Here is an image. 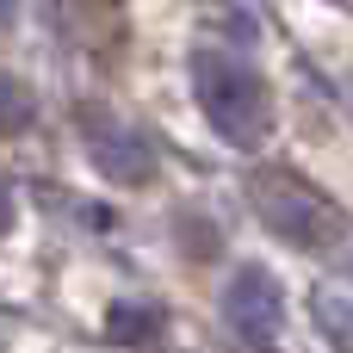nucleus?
Instances as JSON below:
<instances>
[{
	"mask_svg": "<svg viewBox=\"0 0 353 353\" xmlns=\"http://www.w3.org/2000/svg\"><path fill=\"white\" fill-rule=\"evenodd\" d=\"M192 93H199V112L211 118V130L230 149H261L273 137V93H267V81L248 56L192 50Z\"/></svg>",
	"mask_w": 353,
	"mask_h": 353,
	"instance_id": "obj_1",
	"label": "nucleus"
},
{
	"mask_svg": "<svg viewBox=\"0 0 353 353\" xmlns=\"http://www.w3.org/2000/svg\"><path fill=\"white\" fill-rule=\"evenodd\" d=\"M248 205H254V217H261L279 242H292V248L323 254V248L347 242V211H341L329 192H316L310 180H298L292 168H261V174H248Z\"/></svg>",
	"mask_w": 353,
	"mask_h": 353,
	"instance_id": "obj_2",
	"label": "nucleus"
},
{
	"mask_svg": "<svg viewBox=\"0 0 353 353\" xmlns=\"http://www.w3.org/2000/svg\"><path fill=\"white\" fill-rule=\"evenodd\" d=\"M223 316H230V329H236L248 347H279V329H285L279 279H273L267 267H242V273L223 285Z\"/></svg>",
	"mask_w": 353,
	"mask_h": 353,
	"instance_id": "obj_3",
	"label": "nucleus"
},
{
	"mask_svg": "<svg viewBox=\"0 0 353 353\" xmlns=\"http://www.w3.org/2000/svg\"><path fill=\"white\" fill-rule=\"evenodd\" d=\"M81 137H87V155L105 180H118V186H149L155 180V149L130 124H118L112 112H81Z\"/></svg>",
	"mask_w": 353,
	"mask_h": 353,
	"instance_id": "obj_4",
	"label": "nucleus"
},
{
	"mask_svg": "<svg viewBox=\"0 0 353 353\" xmlns=\"http://www.w3.org/2000/svg\"><path fill=\"white\" fill-rule=\"evenodd\" d=\"M161 310L155 304H112V316H105V335L112 341H130V347H149L155 335H161Z\"/></svg>",
	"mask_w": 353,
	"mask_h": 353,
	"instance_id": "obj_5",
	"label": "nucleus"
},
{
	"mask_svg": "<svg viewBox=\"0 0 353 353\" xmlns=\"http://www.w3.org/2000/svg\"><path fill=\"white\" fill-rule=\"evenodd\" d=\"M31 118H37V99H31V87H25V81H12V74L0 68V137H19Z\"/></svg>",
	"mask_w": 353,
	"mask_h": 353,
	"instance_id": "obj_6",
	"label": "nucleus"
},
{
	"mask_svg": "<svg viewBox=\"0 0 353 353\" xmlns=\"http://www.w3.org/2000/svg\"><path fill=\"white\" fill-rule=\"evenodd\" d=\"M12 230V192H6V180H0V236Z\"/></svg>",
	"mask_w": 353,
	"mask_h": 353,
	"instance_id": "obj_7",
	"label": "nucleus"
},
{
	"mask_svg": "<svg viewBox=\"0 0 353 353\" xmlns=\"http://www.w3.org/2000/svg\"><path fill=\"white\" fill-rule=\"evenodd\" d=\"M0 353H6V335H0Z\"/></svg>",
	"mask_w": 353,
	"mask_h": 353,
	"instance_id": "obj_8",
	"label": "nucleus"
}]
</instances>
